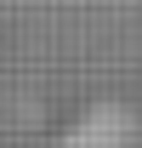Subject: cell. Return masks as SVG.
<instances>
[{"instance_id": "cell-1", "label": "cell", "mask_w": 142, "mask_h": 148, "mask_svg": "<svg viewBox=\"0 0 142 148\" xmlns=\"http://www.w3.org/2000/svg\"><path fill=\"white\" fill-rule=\"evenodd\" d=\"M51 148H142V120L119 103H97L85 120H74Z\"/></svg>"}]
</instances>
